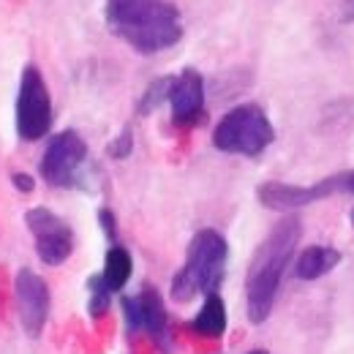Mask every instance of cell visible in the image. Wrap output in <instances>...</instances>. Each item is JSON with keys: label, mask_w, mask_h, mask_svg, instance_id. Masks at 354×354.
<instances>
[{"label": "cell", "mask_w": 354, "mask_h": 354, "mask_svg": "<svg viewBox=\"0 0 354 354\" xmlns=\"http://www.w3.org/2000/svg\"><path fill=\"white\" fill-rule=\"evenodd\" d=\"M106 28L142 55H156L183 39V19L172 0H106Z\"/></svg>", "instance_id": "6da1fadb"}, {"label": "cell", "mask_w": 354, "mask_h": 354, "mask_svg": "<svg viewBox=\"0 0 354 354\" xmlns=\"http://www.w3.org/2000/svg\"><path fill=\"white\" fill-rule=\"evenodd\" d=\"M303 226L295 216L283 218L281 223L272 226V232L262 240V245L257 248L251 267H248V278H245V297H248V319L254 324L265 322L272 310L283 270L292 262L295 245L300 240Z\"/></svg>", "instance_id": "7a4b0ae2"}, {"label": "cell", "mask_w": 354, "mask_h": 354, "mask_svg": "<svg viewBox=\"0 0 354 354\" xmlns=\"http://www.w3.org/2000/svg\"><path fill=\"white\" fill-rule=\"evenodd\" d=\"M226 257L229 245L221 232L202 229L188 243L185 267L172 281V297L177 303H188L194 295H216L226 275Z\"/></svg>", "instance_id": "3957f363"}, {"label": "cell", "mask_w": 354, "mask_h": 354, "mask_svg": "<svg viewBox=\"0 0 354 354\" xmlns=\"http://www.w3.org/2000/svg\"><path fill=\"white\" fill-rule=\"evenodd\" d=\"M272 123L267 120L265 109L257 104H243L229 109L221 123L213 131V145L223 153H240V156H259L272 142Z\"/></svg>", "instance_id": "277c9868"}, {"label": "cell", "mask_w": 354, "mask_h": 354, "mask_svg": "<svg viewBox=\"0 0 354 354\" xmlns=\"http://www.w3.org/2000/svg\"><path fill=\"white\" fill-rule=\"evenodd\" d=\"M52 126V101L49 90L36 66H25L17 90V133L25 142L46 136Z\"/></svg>", "instance_id": "5b68a950"}, {"label": "cell", "mask_w": 354, "mask_h": 354, "mask_svg": "<svg viewBox=\"0 0 354 354\" xmlns=\"http://www.w3.org/2000/svg\"><path fill=\"white\" fill-rule=\"evenodd\" d=\"M333 194H354V169L341 175L324 177L313 185H292V183H265L259 185L257 196L270 210H297L313 205Z\"/></svg>", "instance_id": "8992f818"}, {"label": "cell", "mask_w": 354, "mask_h": 354, "mask_svg": "<svg viewBox=\"0 0 354 354\" xmlns=\"http://www.w3.org/2000/svg\"><path fill=\"white\" fill-rule=\"evenodd\" d=\"M88 158V145L77 131H60L49 139L41 158V177L49 185L60 188V185H71L74 177L80 172V167Z\"/></svg>", "instance_id": "52a82bcc"}, {"label": "cell", "mask_w": 354, "mask_h": 354, "mask_svg": "<svg viewBox=\"0 0 354 354\" xmlns=\"http://www.w3.org/2000/svg\"><path fill=\"white\" fill-rule=\"evenodd\" d=\"M25 221L36 237V254L44 265H63L74 251V232L71 226L46 207H33L25 213Z\"/></svg>", "instance_id": "ba28073f"}, {"label": "cell", "mask_w": 354, "mask_h": 354, "mask_svg": "<svg viewBox=\"0 0 354 354\" xmlns=\"http://www.w3.org/2000/svg\"><path fill=\"white\" fill-rule=\"evenodd\" d=\"M17 289V306H19V322L30 338H39L46 324L49 313V289L41 275H36L30 267H22L14 278Z\"/></svg>", "instance_id": "9c48e42d"}, {"label": "cell", "mask_w": 354, "mask_h": 354, "mask_svg": "<svg viewBox=\"0 0 354 354\" xmlns=\"http://www.w3.org/2000/svg\"><path fill=\"white\" fill-rule=\"evenodd\" d=\"M172 104V120L177 126H191L202 118L205 109V82L196 68H185L180 77H175V85L169 93Z\"/></svg>", "instance_id": "30bf717a"}, {"label": "cell", "mask_w": 354, "mask_h": 354, "mask_svg": "<svg viewBox=\"0 0 354 354\" xmlns=\"http://www.w3.org/2000/svg\"><path fill=\"white\" fill-rule=\"evenodd\" d=\"M136 300H139V310H142V330H147V335L161 349H167V338H169L167 308H164V300H161L158 289L156 286H142V292L136 295Z\"/></svg>", "instance_id": "8fae6325"}, {"label": "cell", "mask_w": 354, "mask_h": 354, "mask_svg": "<svg viewBox=\"0 0 354 354\" xmlns=\"http://www.w3.org/2000/svg\"><path fill=\"white\" fill-rule=\"evenodd\" d=\"M338 262H341V251H335L330 245H310L300 254V259L295 265V275L303 281H316V278L327 275Z\"/></svg>", "instance_id": "7c38bea8"}, {"label": "cell", "mask_w": 354, "mask_h": 354, "mask_svg": "<svg viewBox=\"0 0 354 354\" xmlns=\"http://www.w3.org/2000/svg\"><path fill=\"white\" fill-rule=\"evenodd\" d=\"M191 327H194V333H199L205 338H221L223 330H226V306L218 297V292L205 297V303L196 313V319L191 322Z\"/></svg>", "instance_id": "4fadbf2b"}, {"label": "cell", "mask_w": 354, "mask_h": 354, "mask_svg": "<svg viewBox=\"0 0 354 354\" xmlns=\"http://www.w3.org/2000/svg\"><path fill=\"white\" fill-rule=\"evenodd\" d=\"M101 278H104V283L109 286V292L123 289L126 281L131 278V254H129L120 243L109 245V251H106V257H104Z\"/></svg>", "instance_id": "5bb4252c"}, {"label": "cell", "mask_w": 354, "mask_h": 354, "mask_svg": "<svg viewBox=\"0 0 354 354\" xmlns=\"http://www.w3.org/2000/svg\"><path fill=\"white\" fill-rule=\"evenodd\" d=\"M172 85H175L172 77H161V80H156L150 88L145 90V95H142V101H139V115H147V112L158 109L164 101H169Z\"/></svg>", "instance_id": "9a60e30c"}, {"label": "cell", "mask_w": 354, "mask_h": 354, "mask_svg": "<svg viewBox=\"0 0 354 354\" xmlns=\"http://www.w3.org/2000/svg\"><path fill=\"white\" fill-rule=\"evenodd\" d=\"M88 289H90V303H88V310L93 319H98V316H104L106 308H109V286L104 283V278H101V272L98 275H93L88 281Z\"/></svg>", "instance_id": "2e32d148"}, {"label": "cell", "mask_w": 354, "mask_h": 354, "mask_svg": "<svg viewBox=\"0 0 354 354\" xmlns=\"http://www.w3.org/2000/svg\"><path fill=\"white\" fill-rule=\"evenodd\" d=\"M133 147V136H131V129H123L120 136L109 145V156L115 158V161H123V158H129V153H131Z\"/></svg>", "instance_id": "e0dca14e"}, {"label": "cell", "mask_w": 354, "mask_h": 354, "mask_svg": "<svg viewBox=\"0 0 354 354\" xmlns=\"http://www.w3.org/2000/svg\"><path fill=\"white\" fill-rule=\"evenodd\" d=\"M123 313H126V327H129V333L142 330V310H139V300H136V297H123Z\"/></svg>", "instance_id": "ac0fdd59"}, {"label": "cell", "mask_w": 354, "mask_h": 354, "mask_svg": "<svg viewBox=\"0 0 354 354\" xmlns=\"http://www.w3.org/2000/svg\"><path fill=\"white\" fill-rule=\"evenodd\" d=\"M98 221H101V229L106 232L109 243L115 245V243H118V223H115V213H112V210H106V207H101V210H98Z\"/></svg>", "instance_id": "d6986e66"}, {"label": "cell", "mask_w": 354, "mask_h": 354, "mask_svg": "<svg viewBox=\"0 0 354 354\" xmlns=\"http://www.w3.org/2000/svg\"><path fill=\"white\" fill-rule=\"evenodd\" d=\"M11 180H14V188H19V191H25V194H30V191L36 188L33 177L25 175V172H17V175H11Z\"/></svg>", "instance_id": "ffe728a7"}, {"label": "cell", "mask_w": 354, "mask_h": 354, "mask_svg": "<svg viewBox=\"0 0 354 354\" xmlns=\"http://www.w3.org/2000/svg\"><path fill=\"white\" fill-rule=\"evenodd\" d=\"M341 22H354V0L341 3Z\"/></svg>", "instance_id": "44dd1931"}, {"label": "cell", "mask_w": 354, "mask_h": 354, "mask_svg": "<svg viewBox=\"0 0 354 354\" xmlns=\"http://www.w3.org/2000/svg\"><path fill=\"white\" fill-rule=\"evenodd\" d=\"M248 354H267L265 349H254V352H248Z\"/></svg>", "instance_id": "7402d4cb"}, {"label": "cell", "mask_w": 354, "mask_h": 354, "mask_svg": "<svg viewBox=\"0 0 354 354\" xmlns=\"http://www.w3.org/2000/svg\"><path fill=\"white\" fill-rule=\"evenodd\" d=\"M352 223H354V207H352Z\"/></svg>", "instance_id": "603a6c76"}]
</instances>
